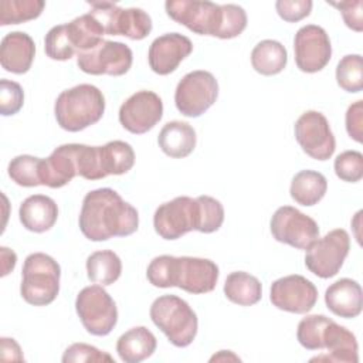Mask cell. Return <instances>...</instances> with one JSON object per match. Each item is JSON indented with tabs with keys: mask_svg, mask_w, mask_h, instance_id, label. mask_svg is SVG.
<instances>
[{
	"mask_svg": "<svg viewBox=\"0 0 363 363\" xmlns=\"http://www.w3.org/2000/svg\"><path fill=\"white\" fill-rule=\"evenodd\" d=\"M81 233L91 241L128 237L139 227V213L109 187L85 194L78 218Z\"/></svg>",
	"mask_w": 363,
	"mask_h": 363,
	"instance_id": "obj_1",
	"label": "cell"
},
{
	"mask_svg": "<svg viewBox=\"0 0 363 363\" xmlns=\"http://www.w3.org/2000/svg\"><path fill=\"white\" fill-rule=\"evenodd\" d=\"M218 267L208 258L155 257L146 269L147 281L156 288L177 286L189 294L211 292L218 281Z\"/></svg>",
	"mask_w": 363,
	"mask_h": 363,
	"instance_id": "obj_2",
	"label": "cell"
},
{
	"mask_svg": "<svg viewBox=\"0 0 363 363\" xmlns=\"http://www.w3.org/2000/svg\"><path fill=\"white\" fill-rule=\"evenodd\" d=\"M167 16L200 35L228 40L233 28L231 4H216L201 0H167Z\"/></svg>",
	"mask_w": 363,
	"mask_h": 363,
	"instance_id": "obj_3",
	"label": "cell"
},
{
	"mask_svg": "<svg viewBox=\"0 0 363 363\" xmlns=\"http://www.w3.org/2000/svg\"><path fill=\"white\" fill-rule=\"evenodd\" d=\"M105 112V96L91 84H79L62 91L54 105L57 123L68 132H79L96 123Z\"/></svg>",
	"mask_w": 363,
	"mask_h": 363,
	"instance_id": "obj_4",
	"label": "cell"
},
{
	"mask_svg": "<svg viewBox=\"0 0 363 363\" xmlns=\"http://www.w3.org/2000/svg\"><path fill=\"white\" fill-rule=\"evenodd\" d=\"M150 319L176 347H187L197 335L199 319L190 305L176 295H162L150 305Z\"/></svg>",
	"mask_w": 363,
	"mask_h": 363,
	"instance_id": "obj_5",
	"label": "cell"
},
{
	"mask_svg": "<svg viewBox=\"0 0 363 363\" xmlns=\"http://www.w3.org/2000/svg\"><path fill=\"white\" fill-rule=\"evenodd\" d=\"M60 264L44 252H33L26 257L21 269V298L34 306H45L54 302L60 292Z\"/></svg>",
	"mask_w": 363,
	"mask_h": 363,
	"instance_id": "obj_6",
	"label": "cell"
},
{
	"mask_svg": "<svg viewBox=\"0 0 363 363\" xmlns=\"http://www.w3.org/2000/svg\"><path fill=\"white\" fill-rule=\"evenodd\" d=\"M75 311L88 333L94 336L109 335L118 322V308L102 285H89L79 291Z\"/></svg>",
	"mask_w": 363,
	"mask_h": 363,
	"instance_id": "obj_7",
	"label": "cell"
},
{
	"mask_svg": "<svg viewBox=\"0 0 363 363\" xmlns=\"http://www.w3.org/2000/svg\"><path fill=\"white\" fill-rule=\"evenodd\" d=\"M91 14L101 24L105 35H123L130 40H143L152 31L150 16L138 7L121 9L109 1H89Z\"/></svg>",
	"mask_w": 363,
	"mask_h": 363,
	"instance_id": "obj_8",
	"label": "cell"
},
{
	"mask_svg": "<svg viewBox=\"0 0 363 363\" xmlns=\"http://www.w3.org/2000/svg\"><path fill=\"white\" fill-rule=\"evenodd\" d=\"M218 96V82L216 77L204 69L186 74L174 91V104L177 111L187 118L203 115Z\"/></svg>",
	"mask_w": 363,
	"mask_h": 363,
	"instance_id": "obj_9",
	"label": "cell"
},
{
	"mask_svg": "<svg viewBox=\"0 0 363 363\" xmlns=\"http://www.w3.org/2000/svg\"><path fill=\"white\" fill-rule=\"evenodd\" d=\"M349 250L350 237L347 231L335 228L306 248L305 265L313 275L322 279L332 278L343 267Z\"/></svg>",
	"mask_w": 363,
	"mask_h": 363,
	"instance_id": "obj_10",
	"label": "cell"
},
{
	"mask_svg": "<svg viewBox=\"0 0 363 363\" xmlns=\"http://www.w3.org/2000/svg\"><path fill=\"white\" fill-rule=\"evenodd\" d=\"M133 61L132 50L119 41L102 40L96 47L77 54L78 68L91 75H113L126 74Z\"/></svg>",
	"mask_w": 363,
	"mask_h": 363,
	"instance_id": "obj_11",
	"label": "cell"
},
{
	"mask_svg": "<svg viewBox=\"0 0 363 363\" xmlns=\"http://www.w3.org/2000/svg\"><path fill=\"white\" fill-rule=\"evenodd\" d=\"M272 237L282 244L298 250H306L319 238L318 223L292 206L277 208L269 223Z\"/></svg>",
	"mask_w": 363,
	"mask_h": 363,
	"instance_id": "obj_12",
	"label": "cell"
},
{
	"mask_svg": "<svg viewBox=\"0 0 363 363\" xmlns=\"http://www.w3.org/2000/svg\"><path fill=\"white\" fill-rule=\"evenodd\" d=\"M295 139L302 150L315 160H328L336 149L335 135L326 116L318 111L303 112L295 122Z\"/></svg>",
	"mask_w": 363,
	"mask_h": 363,
	"instance_id": "obj_13",
	"label": "cell"
},
{
	"mask_svg": "<svg viewBox=\"0 0 363 363\" xmlns=\"http://www.w3.org/2000/svg\"><path fill=\"white\" fill-rule=\"evenodd\" d=\"M153 227L163 240H177L197 228V201L179 196L160 204L153 216Z\"/></svg>",
	"mask_w": 363,
	"mask_h": 363,
	"instance_id": "obj_14",
	"label": "cell"
},
{
	"mask_svg": "<svg viewBox=\"0 0 363 363\" xmlns=\"http://www.w3.org/2000/svg\"><path fill=\"white\" fill-rule=\"evenodd\" d=\"M295 64L302 72L313 74L323 69L332 58L328 33L316 24L301 27L294 38Z\"/></svg>",
	"mask_w": 363,
	"mask_h": 363,
	"instance_id": "obj_15",
	"label": "cell"
},
{
	"mask_svg": "<svg viewBox=\"0 0 363 363\" xmlns=\"http://www.w3.org/2000/svg\"><path fill=\"white\" fill-rule=\"evenodd\" d=\"M163 116V102L153 91L132 94L119 108V122L130 133L142 135L153 129Z\"/></svg>",
	"mask_w": 363,
	"mask_h": 363,
	"instance_id": "obj_16",
	"label": "cell"
},
{
	"mask_svg": "<svg viewBox=\"0 0 363 363\" xmlns=\"http://www.w3.org/2000/svg\"><path fill=\"white\" fill-rule=\"evenodd\" d=\"M269 301L281 311L306 313L316 305L318 289L305 277L292 274L272 282Z\"/></svg>",
	"mask_w": 363,
	"mask_h": 363,
	"instance_id": "obj_17",
	"label": "cell"
},
{
	"mask_svg": "<svg viewBox=\"0 0 363 363\" xmlns=\"http://www.w3.org/2000/svg\"><path fill=\"white\" fill-rule=\"evenodd\" d=\"M193 51V43L180 33H166L155 38L149 47L147 61L155 74L169 75Z\"/></svg>",
	"mask_w": 363,
	"mask_h": 363,
	"instance_id": "obj_18",
	"label": "cell"
},
{
	"mask_svg": "<svg viewBox=\"0 0 363 363\" xmlns=\"http://www.w3.org/2000/svg\"><path fill=\"white\" fill-rule=\"evenodd\" d=\"M77 150L78 143H67L55 147L47 159H43L40 166L41 186L60 189L78 176Z\"/></svg>",
	"mask_w": 363,
	"mask_h": 363,
	"instance_id": "obj_19",
	"label": "cell"
},
{
	"mask_svg": "<svg viewBox=\"0 0 363 363\" xmlns=\"http://www.w3.org/2000/svg\"><path fill=\"white\" fill-rule=\"evenodd\" d=\"M322 349H326V354L312 357L311 362L325 360L337 363H357V340L356 336L345 326L329 320L322 333Z\"/></svg>",
	"mask_w": 363,
	"mask_h": 363,
	"instance_id": "obj_20",
	"label": "cell"
},
{
	"mask_svg": "<svg viewBox=\"0 0 363 363\" xmlns=\"http://www.w3.org/2000/svg\"><path fill=\"white\" fill-rule=\"evenodd\" d=\"M34 40L23 31H11L6 34L0 45V64L11 74H26L34 61Z\"/></svg>",
	"mask_w": 363,
	"mask_h": 363,
	"instance_id": "obj_21",
	"label": "cell"
},
{
	"mask_svg": "<svg viewBox=\"0 0 363 363\" xmlns=\"http://www.w3.org/2000/svg\"><path fill=\"white\" fill-rule=\"evenodd\" d=\"M325 303L336 316L345 319L359 316L363 308V292L360 284L350 278L337 279L325 291Z\"/></svg>",
	"mask_w": 363,
	"mask_h": 363,
	"instance_id": "obj_22",
	"label": "cell"
},
{
	"mask_svg": "<svg viewBox=\"0 0 363 363\" xmlns=\"http://www.w3.org/2000/svg\"><path fill=\"white\" fill-rule=\"evenodd\" d=\"M18 218L26 230L45 233L57 223L58 206L45 194H33L20 204Z\"/></svg>",
	"mask_w": 363,
	"mask_h": 363,
	"instance_id": "obj_23",
	"label": "cell"
},
{
	"mask_svg": "<svg viewBox=\"0 0 363 363\" xmlns=\"http://www.w3.org/2000/svg\"><path fill=\"white\" fill-rule=\"evenodd\" d=\"M196 142V130L191 125L182 121L167 122L157 136V143L162 152L173 159L189 156L194 150Z\"/></svg>",
	"mask_w": 363,
	"mask_h": 363,
	"instance_id": "obj_24",
	"label": "cell"
},
{
	"mask_svg": "<svg viewBox=\"0 0 363 363\" xmlns=\"http://www.w3.org/2000/svg\"><path fill=\"white\" fill-rule=\"evenodd\" d=\"M157 346L156 336L145 326H135L122 333L116 342V352L125 363H139L150 357Z\"/></svg>",
	"mask_w": 363,
	"mask_h": 363,
	"instance_id": "obj_25",
	"label": "cell"
},
{
	"mask_svg": "<svg viewBox=\"0 0 363 363\" xmlns=\"http://www.w3.org/2000/svg\"><path fill=\"white\" fill-rule=\"evenodd\" d=\"M328 180L316 170H301L291 182L289 194L301 206L311 207L318 204L326 194Z\"/></svg>",
	"mask_w": 363,
	"mask_h": 363,
	"instance_id": "obj_26",
	"label": "cell"
},
{
	"mask_svg": "<svg viewBox=\"0 0 363 363\" xmlns=\"http://www.w3.org/2000/svg\"><path fill=\"white\" fill-rule=\"evenodd\" d=\"M225 298L240 306H251L259 302L262 296V285L259 279L248 272H231L224 282Z\"/></svg>",
	"mask_w": 363,
	"mask_h": 363,
	"instance_id": "obj_27",
	"label": "cell"
},
{
	"mask_svg": "<svg viewBox=\"0 0 363 363\" xmlns=\"http://www.w3.org/2000/svg\"><path fill=\"white\" fill-rule=\"evenodd\" d=\"M286 48L277 40H262L251 51V65L261 75H277L286 67Z\"/></svg>",
	"mask_w": 363,
	"mask_h": 363,
	"instance_id": "obj_28",
	"label": "cell"
},
{
	"mask_svg": "<svg viewBox=\"0 0 363 363\" xmlns=\"http://www.w3.org/2000/svg\"><path fill=\"white\" fill-rule=\"evenodd\" d=\"M121 272L122 261L118 254L111 250L95 251L86 258V275L98 285H112L119 279Z\"/></svg>",
	"mask_w": 363,
	"mask_h": 363,
	"instance_id": "obj_29",
	"label": "cell"
},
{
	"mask_svg": "<svg viewBox=\"0 0 363 363\" xmlns=\"http://www.w3.org/2000/svg\"><path fill=\"white\" fill-rule=\"evenodd\" d=\"M135 164L133 147L123 140H111L101 146V167L104 176H119Z\"/></svg>",
	"mask_w": 363,
	"mask_h": 363,
	"instance_id": "obj_30",
	"label": "cell"
},
{
	"mask_svg": "<svg viewBox=\"0 0 363 363\" xmlns=\"http://www.w3.org/2000/svg\"><path fill=\"white\" fill-rule=\"evenodd\" d=\"M45 7L43 0H1L0 26L20 24L40 17Z\"/></svg>",
	"mask_w": 363,
	"mask_h": 363,
	"instance_id": "obj_31",
	"label": "cell"
},
{
	"mask_svg": "<svg viewBox=\"0 0 363 363\" xmlns=\"http://www.w3.org/2000/svg\"><path fill=\"white\" fill-rule=\"evenodd\" d=\"M336 82L350 94H357L363 89V60L360 54L342 57L336 67Z\"/></svg>",
	"mask_w": 363,
	"mask_h": 363,
	"instance_id": "obj_32",
	"label": "cell"
},
{
	"mask_svg": "<svg viewBox=\"0 0 363 363\" xmlns=\"http://www.w3.org/2000/svg\"><path fill=\"white\" fill-rule=\"evenodd\" d=\"M41 157H35L31 155H20L11 159L9 163L7 172L10 179L23 187H35L41 186L40 179V166Z\"/></svg>",
	"mask_w": 363,
	"mask_h": 363,
	"instance_id": "obj_33",
	"label": "cell"
},
{
	"mask_svg": "<svg viewBox=\"0 0 363 363\" xmlns=\"http://www.w3.org/2000/svg\"><path fill=\"white\" fill-rule=\"evenodd\" d=\"M197 201V228L196 231L210 234L217 231L224 221L223 204L211 196H199Z\"/></svg>",
	"mask_w": 363,
	"mask_h": 363,
	"instance_id": "obj_34",
	"label": "cell"
},
{
	"mask_svg": "<svg viewBox=\"0 0 363 363\" xmlns=\"http://www.w3.org/2000/svg\"><path fill=\"white\" fill-rule=\"evenodd\" d=\"M44 50L47 57L55 61H67L77 52L68 34L67 24L54 26L44 38Z\"/></svg>",
	"mask_w": 363,
	"mask_h": 363,
	"instance_id": "obj_35",
	"label": "cell"
},
{
	"mask_svg": "<svg viewBox=\"0 0 363 363\" xmlns=\"http://www.w3.org/2000/svg\"><path fill=\"white\" fill-rule=\"evenodd\" d=\"M330 318L325 315H308L301 319L296 329L299 345L308 350L322 349V333Z\"/></svg>",
	"mask_w": 363,
	"mask_h": 363,
	"instance_id": "obj_36",
	"label": "cell"
},
{
	"mask_svg": "<svg viewBox=\"0 0 363 363\" xmlns=\"http://www.w3.org/2000/svg\"><path fill=\"white\" fill-rule=\"evenodd\" d=\"M333 167L340 180L356 183L363 177V155L357 150H345L336 156Z\"/></svg>",
	"mask_w": 363,
	"mask_h": 363,
	"instance_id": "obj_37",
	"label": "cell"
},
{
	"mask_svg": "<svg viewBox=\"0 0 363 363\" xmlns=\"http://www.w3.org/2000/svg\"><path fill=\"white\" fill-rule=\"evenodd\" d=\"M24 104V91L18 82L3 78L0 81V113L3 116L16 115Z\"/></svg>",
	"mask_w": 363,
	"mask_h": 363,
	"instance_id": "obj_38",
	"label": "cell"
},
{
	"mask_svg": "<svg viewBox=\"0 0 363 363\" xmlns=\"http://www.w3.org/2000/svg\"><path fill=\"white\" fill-rule=\"evenodd\" d=\"M62 362L64 363H81V362H96V363H104V362H113V357L108 354L106 352H102L96 349L92 345L86 343H72L68 346L62 354Z\"/></svg>",
	"mask_w": 363,
	"mask_h": 363,
	"instance_id": "obj_39",
	"label": "cell"
},
{
	"mask_svg": "<svg viewBox=\"0 0 363 363\" xmlns=\"http://www.w3.org/2000/svg\"><path fill=\"white\" fill-rule=\"evenodd\" d=\"M312 6L311 0H278L275 10L284 21L296 23L311 14Z\"/></svg>",
	"mask_w": 363,
	"mask_h": 363,
	"instance_id": "obj_40",
	"label": "cell"
},
{
	"mask_svg": "<svg viewBox=\"0 0 363 363\" xmlns=\"http://www.w3.org/2000/svg\"><path fill=\"white\" fill-rule=\"evenodd\" d=\"M330 6L336 7L342 17L345 24L352 28L356 33H360L363 30V18H362V7L363 1L356 0V1H328Z\"/></svg>",
	"mask_w": 363,
	"mask_h": 363,
	"instance_id": "obj_41",
	"label": "cell"
},
{
	"mask_svg": "<svg viewBox=\"0 0 363 363\" xmlns=\"http://www.w3.org/2000/svg\"><path fill=\"white\" fill-rule=\"evenodd\" d=\"M346 130L347 135L356 140L357 143H362L363 140V101H356L354 104L349 105L346 111Z\"/></svg>",
	"mask_w": 363,
	"mask_h": 363,
	"instance_id": "obj_42",
	"label": "cell"
},
{
	"mask_svg": "<svg viewBox=\"0 0 363 363\" xmlns=\"http://www.w3.org/2000/svg\"><path fill=\"white\" fill-rule=\"evenodd\" d=\"M0 359L3 362H24L23 352L13 337L0 339Z\"/></svg>",
	"mask_w": 363,
	"mask_h": 363,
	"instance_id": "obj_43",
	"label": "cell"
},
{
	"mask_svg": "<svg viewBox=\"0 0 363 363\" xmlns=\"http://www.w3.org/2000/svg\"><path fill=\"white\" fill-rule=\"evenodd\" d=\"M1 254V277H6L9 272H11L17 262V255L13 250H9L7 247L0 248Z\"/></svg>",
	"mask_w": 363,
	"mask_h": 363,
	"instance_id": "obj_44",
	"label": "cell"
},
{
	"mask_svg": "<svg viewBox=\"0 0 363 363\" xmlns=\"http://www.w3.org/2000/svg\"><path fill=\"white\" fill-rule=\"evenodd\" d=\"M240 360V357H237V356H234L230 350H220L218 352V354H214L210 360L213 362V360Z\"/></svg>",
	"mask_w": 363,
	"mask_h": 363,
	"instance_id": "obj_45",
	"label": "cell"
}]
</instances>
